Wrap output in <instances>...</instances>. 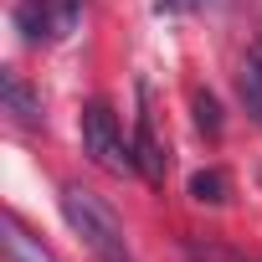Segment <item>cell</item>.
<instances>
[{
    "label": "cell",
    "instance_id": "9c48e42d",
    "mask_svg": "<svg viewBox=\"0 0 262 262\" xmlns=\"http://www.w3.org/2000/svg\"><path fill=\"white\" fill-rule=\"evenodd\" d=\"M190 108H195L201 134H211V139H216V134H221V103H216L211 93H195V98H190Z\"/></svg>",
    "mask_w": 262,
    "mask_h": 262
},
{
    "label": "cell",
    "instance_id": "30bf717a",
    "mask_svg": "<svg viewBox=\"0 0 262 262\" xmlns=\"http://www.w3.org/2000/svg\"><path fill=\"white\" fill-rule=\"evenodd\" d=\"M185 257H190V262H247V257H236L231 247H185Z\"/></svg>",
    "mask_w": 262,
    "mask_h": 262
},
{
    "label": "cell",
    "instance_id": "6da1fadb",
    "mask_svg": "<svg viewBox=\"0 0 262 262\" xmlns=\"http://www.w3.org/2000/svg\"><path fill=\"white\" fill-rule=\"evenodd\" d=\"M62 216H67V226L103 257V262H123L128 257V236H123V221L93 195V190H82V185H62Z\"/></svg>",
    "mask_w": 262,
    "mask_h": 262
},
{
    "label": "cell",
    "instance_id": "5b68a950",
    "mask_svg": "<svg viewBox=\"0 0 262 262\" xmlns=\"http://www.w3.org/2000/svg\"><path fill=\"white\" fill-rule=\"evenodd\" d=\"M0 98H6V113H11L16 123H26V128H31V123H41V98H36L16 72L0 77Z\"/></svg>",
    "mask_w": 262,
    "mask_h": 262
},
{
    "label": "cell",
    "instance_id": "277c9868",
    "mask_svg": "<svg viewBox=\"0 0 262 262\" xmlns=\"http://www.w3.org/2000/svg\"><path fill=\"white\" fill-rule=\"evenodd\" d=\"M134 170L149 185H165V149L155 139V118L149 113H139V123H134Z\"/></svg>",
    "mask_w": 262,
    "mask_h": 262
},
{
    "label": "cell",
    "instance_id": "3957f363",
    "mask_svg": "<svg viewBox=\"0 0 262 262\" xmlns=\"http://www.w3.org/2000/svg\"><path fill=\"white\" fill-rule=\"evenodd\" d=\"M82 0H16V26L26 41H62L77 31Z\"/></svg>",
    "mask_w": 262,
    "mask_h": 262
},
{
    "label": "cell",
    "instance_id": "ba28073f",
    "mask_svg": "<svg viewBox=\"0 0 262 262\" xmlns=\"http://www.w3.org/2000/svg\"><path fill=\"white\" fill-rule=\"evenodd\" d=\"M236 88H242L247 113L262 123V62H247V67H242V77H236Z\"/></svg>",
    "mask_w": 262,
    "mask_h": 262
},
{
    "label": "cell",
    "instance_id": "8992f818",
    "mask_svg": "<svg viewBox=\"0 0 262 262\" xmlns=\"http://www.w3.org/2000/svg\"><path fill=\"white\" fill-rule=\"evenodd\" d=\"M6 252H11V262H57L21 221H6Z\"/></svg>",
    "mask_w": 262,
    "mask_h": 262
},
{
    "label": "cell",
    "instance_id": "52a82bcc",
    "mask_svg": "<svg viewBox=\"0 0 262 262\" xmlns=\"http://www.w3.org/2000/svg\"><path fill=\"white\" fill-rule=\"evenodd\" d=\"M190 195H195L201 206H226L231 180H226L221 170H195V175H190Z\"/></svg>",
    "mask_w": 262,
    "mask_h": 262
},
{
    "label": "cell",
    "instance_id": "7a4b0ae2",
    "mask_svg": "<svg viewBox=\"0 0 262 262\" xmlns=\"http://www.w3.org/2000/svg\"><path fill=\"white\" fill-rule=\"evenodd\" d=\"M82 155L98 170H108V175H128L134 170V144H123L118 118H113L108 103H88L82 108Z\"/></svg>",
    "mask_w": 262,
    "mask_h": 262
},
{
    "label": "cell",
    "instance_id": "8fae6325",
    "mask_svg": "<svg viewBox=\"0 0 262 262\" xmlns=\"http://www.w3.org/2000/svg\"><path fill=\"white\" fill-rule=\"evenodd\" d=\"M206 0H155V11L160 16H190V11H201Z\"/></svg>",
    "mask_w": 262,
    "mask_h": 262
}]
</instances>
